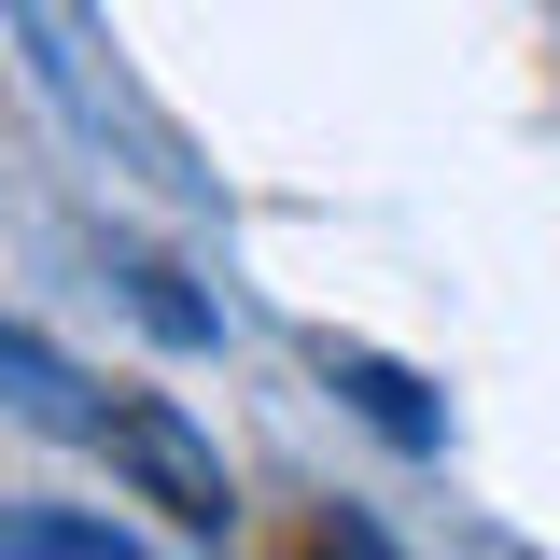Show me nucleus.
Wrapping results in <instances>:
<instances>
[{
    "label": "nucleus",
    "instance_id": "1",
    "mask_svg": "<svg viewBox=\"0 0 560 560\" xmlns=\"http://www.w3.org/2000/svg\"><path fill=\"white\" fill-rule=\"evenodd\" d=\"M84 434H98V448H113V477H127L140 504H168L183 533H224V518H238V490H224V463H210V434H197L183 407H154V393H113Z\"/></svg>",
    "mask_w": 560,
    "mask_h": 560
},
{
    "label": "nucleus",
    "instance_id": "2",
    "mask_svg": "<svg viewBox=\"0 0 560 560\" xmlns=\"http://www.w3.org/2000/svg\"><path fill=\"white\" fill-rule=\"evenodd\" d=\"M0 378H14V420H43V434H84V420H98L84 393H70V364H57L43 337H0Z\"/></svg>",
    "mask_w": 560,
    "mask_h": 560
},
{
    "label": "nucleus",
    "instance_id": "3",
    "mask_svg": "<svg viewBox=\"0 0 560 560\" xmlns=\"http://www.w3.org/2000/svg\"><path fill=\"white\" fill-rule=\"evenodd\" d=\"M337 378L364 393V420H378V434H407V448H434V407H420V378H393V364H364V350H337Z\"/></svg>",
    "mask_w": 560,
    "mask_h": 560
},
{
    "label": "nucleus",
    "instance_id": "4",
    "mask_svg": "<svg viewBox=\"0 0 560 560\" xmlns=\"http://www.w3.org/2000/svg\"><path fill=\"white\" fill-rule=\"evenodd\" d=\"M547 14H560V0H547Z\"/></svg>",
    "mask_w": 560,
    "mask_h": 560
}]
</instances>
